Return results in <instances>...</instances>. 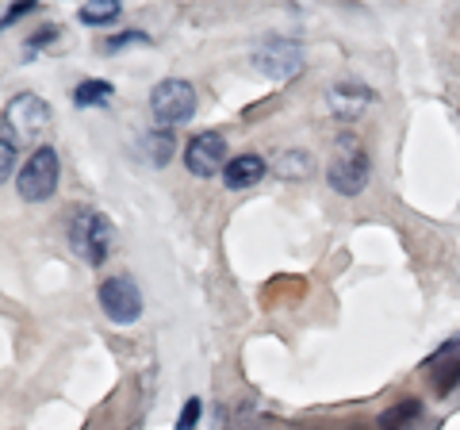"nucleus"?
<instances>
[{
    "label": "nucleus",
    "mask_w": 460,
    "mask_h": 430,
    "mask_svg": "<svg viewBox=\"0 0 460 430\" xmlns=\"http://www.w3.org/2000/svg\"><path fill=\"white\" fill-rule=\"evenodd\" d=\"M69 250H74L84 265H104L108 254L115 250V227L108 215H100L96 208H81L69 219Z\"/></svg>",
    "instance_id": "obj_1"
},
{
    "label": "nucleus",
    "mask_w": 460,
    "mask_h": 430,
    "mask_svg": "<svg viewBox=\"0 0 460 430\" xmlns=\"http://www.w3.org/2000/svg\"><path fill=\"white\" fill-rule=\"evenodd\" d=\"M368 177H372V162L365 147L353 135H338L334 154H330V166H326V184L338 196H361Z\"/></svg>",
    "instance_id": "obj_2"
},
{
    "label": "nucleus",
    "mask_w": 460,
    "mask_h": 430,
    "mask_svg": "<svg viewBox=\"0 0 460 430\" xmlns=\"http://www.w3.org/2000/svg\"><path fill=\"white\" fill-rule=\"evenodd\" d=\"M150 112H154L157 127H165V131H172L177 123H189L196 116V89H192V81H184V77L157 81L154 93H150Z\"/></svg>",
    "instance_id": "obj_3"
},
{
    "label": "nucleus",
    "mask_w": 460,
    "mask_h": 430,
    "mask_svg": "<svg viewBox=\"0 0 460 430\" xmlns=\"http://www.w3.org/2000/svg\"><path fill=\"white\" fill-rule=\"evenodd\" d=\"M58 174H62V166H58V150L54 147H39L31 157H27V166L20 169L16 193L27 200V204H42V200L54 196Z\"/></svg>",
    "instance_id": "obj_4"
},
{
    "label": "nucleus",
    "mask_w": 460,
    "mask_h": 430,
    "mask_svg": "<svg viewBox=\"0 0 460 430\" xmlns=\"http://www.w3.org/2000/svg\"><path fill=\"white\" fill-rule=\"evenodd\" d=\"M253 66H257V74H265L272 81H292L304 74V47L296 39L272 35L253 50Z\"/></svg>",
    "instance_id": "obj_5"
},
{
    "label": "nucleus",
    "mask_w": 460,
    "mask_h": 430,
    "mask_svg": "<svg viewBox=\"0 0 460 430\" xmlns=\"http://www.w3.org/2000/svg\"><path fill=\"white\" fill-rule=\"evenodd\" d=\"M96 300H100V311H104L111 323H119V327H131V323L142 319V292L127 273L100 281Z\"/></svg>",
    "instance_id": "obj_6"
},
{
    "label": "nucleus",
    "mask_w": 460,
    "mask_h": 430,
    "mask_svg": "<svg viewBox=\"0 0 460 430\" xmlns=\"http://www.w3.org/2000/svg\"><path fill=\"white\" fill-rule=\"evenodd\" d=\"M184 166H189V174L208 181L215 174H223L230 166L226 162V139L219 131H199L189 139V147H184Z\"/></svg>",
    "instance_id": "obj_7"
},
{
    "label": "nucleus",
    "mask_w": 460,
    "mask_h": 430,
    "mask_svg": "<svg viewBox=\"0 0 460 430\" xmlns=\"http://www.w3.org/2000/svg\"><path fill=\"white\" fill-rule=\"evenodd\" d=\"M4 123L16 127V135H39L50 123V104L35 93H20L4 112Z\"/></svg>",
    "instance_id": "obj_8"
},
{
    "label": "nucleus",
    "mask_w": 460,
    "mask_h": 430,
    "mask_svg": "<svg viewBox=\"0 0 460 430\" xmlns=\"http://www.w3.org/2000/svg\"><path fill=\"white\" fill-rule=\"evenodd\" d=\"M426 369L434 372V392L449 396L460 384V335L445 338V346H438V354L426 362Z\"/></svg>",
    "instance_id": "obj_9"
},
{
    "label": "nucleus",
    "mask_w": 460,
    "mask_h": 430,
    "mask_svg": "<svg viewBox=\"0 0 460 430\" xmlns=\"http://www.w3.org/2000/svg\"><path fill=\"white\" fill-rule=\"evenodd\" d=\"M330 112H334L338 120H357L361 116V112L372 104V89L368 85H334V89H330Z\"/></svg>",
    "instance_id": "obj_10"
},
{
    "label": "nucleus",
    "mask_w": 460,
    "mask_h": 430,
    "mask_svg": "<svg viewBox=\"0 0 460 430\" xmlns=\"http://www.w3.org/2000/svg\"><path fill=\"white\" fill-rule=\"evenodd\" d=\"M269 174V166L261 162L257 154H238V157H230V166L223 169V181H226V189H253V184H261V177Z\"/></svg>",
    "instance_id": "obj_11"
},
{
    "label": "nucleus",
    "mask_w": 460,
    "mask_h": 430,
    "mask_svg": "<svg viewBox=\"0 0 460 430\" xmlns=\"http://www.w3.org/2000/svg\"><path fill=\"white\" fill-rule=\"evenodd\" d=\"M119 16H123V8L115 4V0H93V4L77 8V23H84V27H108Z\"/></svg>",
    "instance_id": "obj_12"
},
{
    "label": "nucleus",
    "mask_w": 460,
    "mask_h": 430,
    "mask_svg": "<svg viewBox=\"0 0 460 430\" xmlns=\"http://www.w3.org/2000/svg\"><path fill=\"white\" fill-rule=\"evenodd\" d=\"M422 415V404L414 396H407V399H399V404H392L384 415H380V430H402V426H411L414 419Z\"/></svg>",
    "instance_id": "obj_13"
},
{
    "label": "nucleus",
    "mask_w": 460,
    "mask_h": 430,
    "mask_svg": "<svg viewBox=\"0 0 460 430\" xmlns=\"http://www.w3.org/2000/svg\"><path fill=\"white\" fill-rule=\"evenodd\" d=\"M111 81H100V77H89V81H81L77 89H74V104L77 108H100V104H108L111 100Z\"/></svg>",
    "instance_id": "obj_14"
},
{
    "label": "nucleus",
    "mask_w": 460,
    "mask_h": 430,
    "mask_svg": "<svg viewBox=\"0 0 460 430\" xmlns=\"http://www.w3.org/2000/svg\"><path fill=\"white\" fill-rule=\"evenodd\" d=\"M277 177H284V181L311 177V154L307 150H284L280 162H277Z\"/></svg>",
    "instance_id": "obj_15"
},
{
    "label": "nucleus",
    "mask_w": 460,
    "mask_h": 430,
    "mask_svg": "<svg viewBox=\"0 0 460 430\" xmlns=\"http://www.w3.org/2000/svg\"><path fill=\"white\" fill-rule=\"evenodd\" d=\"M16 150H20V135H16V127L4 123L0 127V177L4 181H12V174H16Z\"/></svg>",
    "instance_id": "obj_16"
},
{
    "label": "nucleus",
    "mask_w": 460,
    "mask_h": 430,
    "mask_svg": "<svg viewBox=\"0 0 460 430\" xmlns=\"http://www.w3.org/2000/svg\"><path fill=\"white\" fill-rule=\"evenodd\" d=\"M131 42H150V35H146V31H119V35H108V39H104V50L115 54V50L131 47Z\"/></svg>",
    "instance_id": "obj_17"
},
{
    "label": "nucleus",
    "mask_w": 460,
    "mask_h": 430,
    "mask_svg": "<svg viewBox=\"0 0 460 430\" xmlns=\"http://www.w3.org/2000/svg\"><path fill=\"white\" fill-rule=\"evenodd\" d=\"M199 415H204V404H199V396L184 399V411H181V419H177V430H196Z\"/></svg>",
    "instance_id": "obj_18"
},
{
    "label": "nucleus",
    "mask_w": 460,
    "mask_h": 430,
    "mask_svg": "<svg viewBox=\"0 0 460 430\" xmlns=\"http://www.w3.org/2000/svg\"><path fill=\"white\" fill-rule=\"evenodd\" d=\"M169 154H172V131H157L154 135V166H165L169 162Z\"/></svg>",
    "instance_id": "obj_19"
},
{
    "label": "nucleus",
    "mask_w": 460,
    "mask_h": 430,
    "mask_svg": "<svg viewBox=\"0 0 460 430\" xmlns=\"http://www.w3.org/2000/svg\"><path fill=\"white\" fill-rule=\"evenodd\" d=\"M58 35H62V27H58V23H47V27H42V31H39V35H31V39H27V50L50 47V42H54Z\"/></svg>",
    "instance_id": "obj_20"
},
{
    "label": "nucleus",
    "mask_w": 460,
    "mask_h": 430,
    "mask_svg": "<svg viewBox=\"0 0 460 430\" xmlns=\"http://www.w3.org/2000/svg\"><path fill=\"white\" fill-rule=\"evenodd\" d=\"M31 12H39V4H16V8H8L4 12V27H12V23L23 20V16H31Z\"/></svg>",
    "instance_id": "obj_21"
}]
</instances>
